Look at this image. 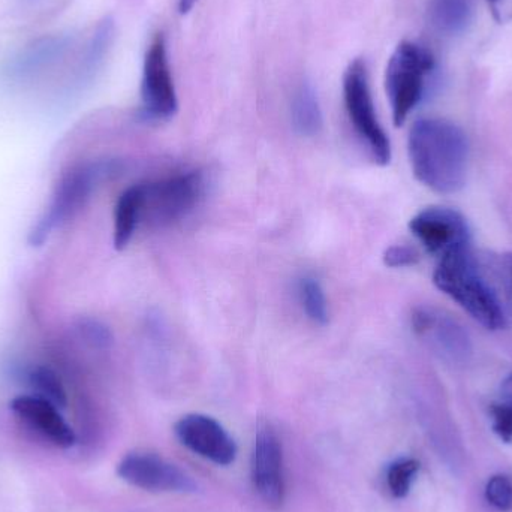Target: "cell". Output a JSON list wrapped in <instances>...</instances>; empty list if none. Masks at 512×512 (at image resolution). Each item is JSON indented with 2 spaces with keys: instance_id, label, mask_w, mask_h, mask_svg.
<instances>
[{
  "instance_id": "cell-1",
  "label": "cell",
  "mask_w": 512,
  "mask_h": 512,
  "mask_svg": "<svg viewBox=\"0 0 512 512\" xmlns=\"http://www.w3.org/2000/svg\"><path fill=\"white\" fill-rule=\"evenodd\" d=\"M415 179L436 194H456L469 170V140L460 126L445 119H421L408 138Z\"/></svg>"
},
{
  "instance_id": "cell-2",
  "label": "cell",
  "mask_w": 512,
  "mask_h": 512,
  "mask_svg": "<svg viewBox=\"0 0 512 512\" xmlns=\"http://www.w3.org/2000/svg\"><path fill=\"white\" fill-rule=\"evenodd\" d=\"M433 282L487 330L508 327L504 294L471 246L441 256Z\"/></svg>"
},
{
  "instance_id": "cell-3",
  "label": "cell",
  "mask_w": 512,
  "mask_h": 512,
  "mask_svg": "<svg viewBox=\"0 0 512 512\" xmlns=\"http://www.w3.org/2000/svg\"><path fill=\"white\" fill-rule=\"evenodd\" d=\"M435 66L432 51L417 42H400L391 54L385 72V89L397 128L420 104L426 92L427 78Z\"/></svg>"
},
{
  "instance_id": "cell-4",
  "label": "cell",
  "mask_w": 512,
  "mask_h": 512,
  "mask_svg": "<svg viewBox=\"0 0 512 512\" xmlns=\"http://www.w3.org/2000/svg\"><path fill=\"white\" fill-rule=\"evenodd\" d=\"M116 171V164L111 161L90 162L72 168L60 180L44 215L30 231V245L41 246L47 242L53 231L62 227L75 213L80 212L96 188L108 177L116 174Z\"/></svg>"
},
{
  "instance_id": "cell-5",
  "label": "cell",
  "mask_w": 512,
  "mask_h": 512,
  "mask_svg": "<svg viewBox=\"0 0 512 512\" xmlns=\"http://www.w3.org/2000/svg\"><path fill=\"white\" fill-rule=\"evenodd\" d=\"M206 180L200 171L174 174L143 183L141 224L162 228L176 224L194 212L203 200Z\"/></svg>"
},
{
  "instance_id": "cell-6",
  "label": "cell",
  "mask_w": 512,
  "mask_h": 512,
  "mask_svg": "<svg viewBox=\"0 0 512 512\" xmlns=\"http://www.w3.org/2000/svg\"><path fill=\"white\" fill-rule=\"evenodd\" d=\"M343 101L346 114L358 138L369 150L373 161L388 165L391 161V143L376 116L370 92L369 75L363 60L349 63L343 74Z\"/></svg>"
},
{
  "instance_id": "cell-7",
  "label": "cell",
  "mask_w": 512,
  "mask_h": 512,
  "mask_svg": "<svg viewBox=\"0 0 512 512\" xmlns=\"http://www.w3.org/2000/svg\"><path fill=\"white\" fill-rule=\"evenodd\" d=\"M141 102L144 116L150 120H170L179 110L167 41L162 33L152 39L144 56Z\"/></svg>"
},
{
  "instance_id": "cell-8",
  "label": "cell",
  "mask_w": 512,
  "mask_h": 512,
  "mask_svg": "<svg viewBox=\"0 0 512 512\" xmlns=\"http://www.w3.org/2000/svg\"><path fill=\"white\" fill-rule=\"evenodd\" d=\"M117 475L129 486L153 493H194L198 486L179 466L150 451H132L119 465Z\"/></svg>"
},
{
  "instance_id": "cell-9",
  "label": "cell",
  "mask_w": 512,
  "mask_h": 512,
  "mask_svg": "<svg viewBox=\"0 0 512 512\" xmlns=\"http://www.w3.org/2000/svg\"><path fill=\"white\" fill-rule=\"evenodd\" d=\"M251 477L259 499L271 510H279L285 501L283 451L277 433L270 426L256 433L251 454Z\"/></svg>"
},
{
  "instance_id": "cell-10",
  "label": "cell",
  "mask_w": 512,
  "mask_h": 512,
  "mask_svg": "<svg viewBox=\"0 0 512 512\" xmlns=\"http://www.w3.org/2000/svg\"><path fill=\"white\" fill-rule=\"evenodd\" d=\"M183 447L218 466H230L237 459V445L230 433L215 418L189 414L174 426Z\"/></svg>"
},
{
  "instance_id": "cell-11",
  "label": "cell",
  "mask_w": 512,
  "mask_h": 512,
  "mask_svg": "<svg viewBox=\"0 0 512 512\" xmlns=\"http://www.w3.org/2000/svg\"><path fill=\"white\" fill-rule=\"evenodd\" d=\"M409 230L427 252L444 256L469 246V227L462 213L448 207H429L415 215Z\"/></svg>"
},
{
  "instance_id": "cell-12",
  "label": "cell",
  "mask_w": 512,
  "mask_h": 512,
  "mask_svg": "<svg viewBox=\"0 0 512 512\" xmlns=\"http://www.w3.org/2000/svg\"><path fill=\"white\" fill-rule=\"evenodd\" d=\"M415 333L429 343L430 348L453 361H463L471 355V339L462 325L433 307H420L412 315Z\"/></svg>"
},
{
  "instance_id": "cell-13",
  "label": "cell",
  "mask_w": 512,
  "mask_h": 512,
  "mask_svg": "<svg viewBox=\"0 0 512 512\" xmlns=\"http://www.w3.org/2000/svg\"><path fill=\"white\" fill-rule=\"evenodd\" d=\"M15 417L36 435L57 448H71L75 444L74 430L60 414L59 406L36 394H23L11 402Z\"/></svg>"
},
{
  "instance_id": "cell-14",
  "label": "cell",
  "mask_w": 512,
  "mask_h": 512,
  "mask_svg": "<svg viewBox=\"0 0 512 512\" xmlns=\"http://www.w3.org/2000/svg\"><path fill=\"white\" fill-rule=\"evenodd\" d=\"M143 206V183L129 186L117 200L114 210V248L123 251L134 239L141 224Z\"/></svg>"
},
{
  "instance_id": "cell-15",
  "label": "cell",
  "mask_w": 512,
  "mask_h": 512,
  "mask_svg": "<svg viewBox=\"0 0 512 512\" xmlns=\"http://www.w3.org/2000/svg\"><path fill=\"white\" fill-rule=\"evenodd\" d=\"M475 5L477 0H430V21L439 33L460 35L471 26Z\"/></svg>"
},
{
  "instance_id": "cell-16",
  "label": "cell",
  "mask_w": 512,
  "mask_h": 512,
  "mask_svg": "<svg viewBox=\"0 0 512 512\" xmlns=\"http://www.w3.org/2000/svg\"><path fill=\"white\" fill-rule=\"evenodd\" d=\"M292 126L303 137H315L322 129V110L315 87L301 81L291 102Z\"/></svg>"
},
{
  "instance_id": "cell-17",
  "label": "cell",
  "mask_w": 512,
  "mask_h": 512,
  "mask_svg": "<svg viewBox=\"0 0 512 512\" xmlns=\"http://www.w3.org/2000/svg\"><path fill=\"white\" fill-rule=\"evenodd\" d=\"M27 382L36 396L50 400L60 409L66 406V391L57 373L50 367L38 366L27 373Z\"/></svg>"
},
{
  "instance_id": "cell-18",
  "label": "cell",
  "mask_w": 512,
  "mask_h": 512,
  "mask_svg": "<svg viewBox=\"0 0 512 512\" xmlns=\"http://www.w3.org/2000/svg\"><path fill=\"white\" fill-rule=\"evenodd\" d=\"M298 297L307 318L315 324L325 325L328 321L327 298L321 283L315 277L306 276L298 283Z\"/></svg>"
},
{
  "instance_id": "cell-19",
  "label": "cell",
  "mask_w": 512,
  "mask_h": 512,
  "mask_svg": "<svg viewBox=\"0 0 512 512\" xmlns=\"http://www.w3.org/2000/svg\"><path fill=\"white\" fill-rule=\"evenodd\" d=\"M420 466L417 459L408 457V459L397 460L388 468L387 486L394 498L403 499L409 495Z\"/></svg>"
},
{
  "instance_id": "cell-20",
  "label": "cell",
  "mask_w": 512,
  "mask_h": 512,
  "mask_svg": "<svg viewBox=\"0 0 512 512\" xmlns=\"http://www.w3.org/2000/svg\"><path fill=\"white\" fill-rule=\"evenodd\" d=\"M486 499L495 510H512V480L508 475H493L486 486Z\"/></svg>"
},
{
  "instance_id": "cell-21",
  "label": "cell",
  "mask_w": 512,
  "mask_h": 512,
  "mask_svg": "<svg viewBox=\"0 0 512 512\" xmlns=\"http://www.w3.org/2000/svg\"><path fill=\"white\" fill-rule=\"evenodd\" d=\"M490 415H492L493 432L498 435L501 441L511 444L512 442V405L504 402L493 403L490 406Z\"/></svg>"
},
{
  "instance_id": "cell-22",
  "label": "cell",
  "mask_w": 512,
  "mask_h": 512,
  "mask_svg": "<svg viewBox=\"0 0 512 512\" xmlns=\"http://www.w3.org/2000/svg\"><path fill=\"white\" fill-rule=\"evenodd\" d=\"M420 261V255L411 246L394 245L384 252V264L390 268L412 267Z\"/></svg>"
},
{
  "instance_id": "cell-23",
  "label": "cell",
  "mask_w": 512,
  "mask_h": 512,
  "mask_svg": "<svg viewBox=\"0 0 512 512\" xmlns=\"http://www.w3.org/2000/svg\"><path fill=\"white\" fill-rule=\"evenodd\" d=\"M81 331L92 345L105 346L110 342V334H108L107 328L101 327L96 322H87V324L81 325Z\"/></svg>"
},
{
  "instance_id": "cell-24",
  "label": "cell",
  "mask_w": 512,
  "mask_h": 512,
  "mask_svg": "<svg viewBox=\"0 0 512 512\" xmlns=\"http://www.w3.org/2000/svg\"><path fill=\"white\" fill-rule=\"evenodd\" d=\"M492 12L493 20L498 24H508L512 21V0H486Z\"/></svg>"
},
{
  "instance_id": "cell-25",
  "label": "cell",
  "mask_w": 512,
  "mask_h": 512,
  "mask_svg": "<svg viewBox=\"0 0 512 512\" xmlns=\"http://www.w3.org/2000/svg\"><path fill=\"white\" fill-rule=\"evenodd\" d=\"M502 400L512 405V373L502 382Z\"/></svg>"
},
{
  "instance_id": "cell-26",
  "label": "cell",
  "mask_w": 512,
  "mask_h": 512,
  "mask_svg": "<svg viewBox=\"0 0 512 512\" xmlns=\"http://www.w3.org/2000/svg\"><path fill=\"white\" fill-rule=\"evenodd\" d=\"M198 0H179V12L182 15L189 14V12L192 11V8H194L195 5H197Z\"/></svg>"
},
{
  "instance_id": "cell-27",
  "label": "cell",
  "mask_w": 512,
  "mask_h": 512,
  "mask_svg": "<svg viewBox=\"0 0 512 512\" xmlns=\"http://www.w3.org/2000/svg\"><path fill=\"white\" fill-rule=\"evenodd\" d=\"M507 268L510 271L511 279H512V255L507 256Z\"/></svg>"
}]
</instances>
